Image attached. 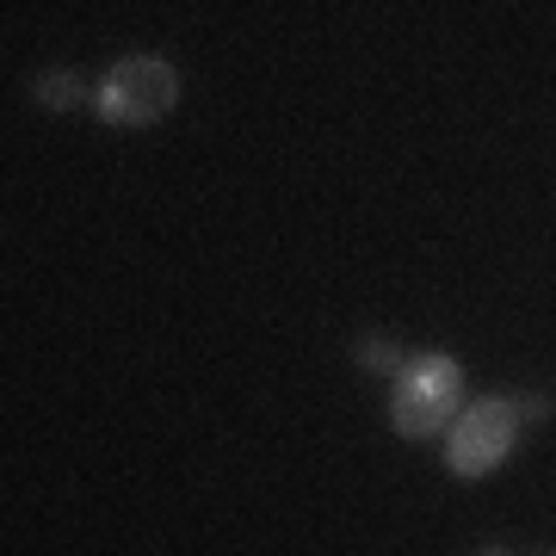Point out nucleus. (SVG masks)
<instances>
[{
    "mask_svg": "<svg viewBox=\"0 0 556 556\" xmlns=\"http://www.w3.org/2000/svg\"><path fill=\"white\" fill-rule=\"evenodd\" d=\"M538 415V402H477V408H464L452 427V445H445V470L464 482L489 477V470H501L507 464V452L519 445V420Z\"/></svg>",
    "mask_w": 556,
    "mask_h": 556,
    "instance_id": "obj_1",
    "label": "nucleus"
},
{
    "mask_svg": "<svg viewBox=\"0 0 556 556\" xmlns=\"http://www.w3.org/2000/svg\"><path fill=\"white\" fill-rule=\"evenodd\" d=\"M179 100V75L174 62L161 56H124L100 87V118L105 124H155L167 118Z\"/></svg>",
    "mask_w": 556,
    "mask_h": 556,
    "instance_id": "obj_3",
    "label": "nucleus"
},
{
    "mask_svg": "<svg viewBox=\"0 0 556 556\" xmlns=\"http://www.w3.org/2000/svg\"><path fill=\"white\" fill-rule=\"evenodd\" d=\"M38 100H43V105H75V100H80L75 75H50V80H38Z\"/></svg>",
    "mask_w": 556,
    "mask_h": 556,
    "instance_id": "obj_4",
    "label": "nucleus"
},
{
    "mask_svg": "<svg viewBox=\"0 0 556 556\" xmlns=\"http://www.w3.org/2000/svg\"><path fill=\"white\" fill-rule=\"evenodd\" d=\"M457 390H464V371L457 358L445 353H420L396 371V396H390V427L402 439H433L457 408Z\"/></svg>",
    "mask_w": 556,
    "mask_h": 556,
    "instance_id": "obj_2",
    "label": "nucleus"
}]
</instances>
